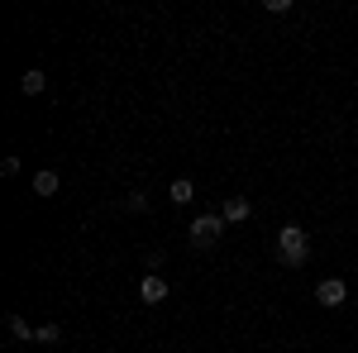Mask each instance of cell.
<instances>
[{
  "instance_id": "6",
  "label": "cell",
  "mask_w": 358,
  "mask_h": 353,
  "mask_svg": "<svg viewBox=\"0 0 358 353\" xmlns=\"http://www.w3.org/2000/svg\"><path fill=\"white\" fill-rule=\"evenodd\" d=\"M57 187H62V182H57V172H53V167L34 172V196H38V201H53V196H57Z\"/></svg>"
},
{
  "instance_id": "7",
  "label": "cell",
  "mask_w": 358,
  "mask_h": 353,
  "mask_svg": "<svg viewBox=\"0 0 358 353\" xmlns=\"http://www.w3.org/2000/svg\"><path fill=\"white\" fill-rule=\"evenodd\" d=\"M167 201H172V206H192V201H196V187L187 182V177H177V182L167 187Z\"/></svg>"
},
{
  "instance_id": "10",
  "label": "cell",
  "mask_w": 358,
  "mask_h": 353,
  "mask_svg": "<svg viewBox=\"0 0 358 353\" xmlns=\"http://www.w3.org/2000/svg\"><path fill=\"white\" fill-rule=\"evenodd\" d=\"M62 339V325H38V344H57Z\"/></svg>"
},
{
  "instance_id": "4",
  "label": "cell",
  "mask_w": 358,
  "mask_h": 353,
  "mask_svg": "<svg viewBox=\"0 0 358 353\" xmlns=\"http://www.w3.org/2000/svg\"><path fill=\"white\" fill-rule=\"evenodd\" d=\"M138 301H143V305H163V301H167V282L158 277V272H143V282H138Z\"/></svg>"
},
{
  "instance_id": "5",
  "label": "cell",
  "mask_w": 358,
  "mask_h": 353,
  "mask_svg": "<svg viewBox=\"0 0 358 353\" xmlns=\"http://www.w3.org/2000/svg\"><path fill=\"white\" fill-rule=\"evenodd\" d=\"M220 215H224V224H244V219L253 215V206H248V196H229L220 206Z\"/></svg>"
},
{
  "instance_id": "11",
  "label": "cell",
  "mask_w": 358,
  "mask_h": 353,
  "mask_svg": "<svg viewBox=\"0 0 358 353\" xmlns=\"http://www.w3.org/2000/svg\"><path fill=\"white\" fill-rule=\"evenodd\" d=\"M124 206H129V210H143V215H148V196H143V191H129V196H124Z\"/></svg>"
},
{
  "instance_id": "2",
  "label": "cell",
  "mask_w": 358,
  "mask_h": 353,
  "mask_svg": "<svg viewBox=\"0 0 358 353\" xmlns=\"http://www.w3.org/2000/svg\"><path fill=\"white\" fill-rule=\"evenodd\" d=\"M220 234H224V215H220V210H215V215H196L192 219V244L196 248L220 244Z\"/></svg>"
},
{
  "instance_id": "3",
  "label": "cell",
  "mask_w": 358,
  "mask_h": 353,
  "mask_svg": "<svg viewBox=\"0 0 358 353\" xmlns=\"http://www.w3.org/2000/svg\"><path fill=\"white\" fill-rule=\"evenodd\" d=\"M315 301H320V305H344V301H349V282H344V277H320V282H315Z\"/></svg>"
},
{
  "instance_id": "1",
  "label": "cell",
  "mask_w": 358,
  "mask_h": 353,
  "mask_svg": "<svg viewBox=\"0 0 358 353\" xmlns=\"http://www.w3.org/2000/svg\"><path fill=\"white\" fill-rule=\"evenodd\" d=\"M306 258H310V234L301 224H282L277 229V263L282 268H301Z\"/></svg>"
},
{
  "instance_id": "9",
  "label": "cell",
  "mask_w": 358,
  "mask_h": 353,
  "mask_svg": "<svg viewBox=\"0 0 358 353\" xmlns=\"http://www.w3.org/2000/svg\"><path fill=\"white\" fill-rule=\"evenodd\" d=\"M43 86H48V77H43V72H38V67H29L24 77H20V91H24V96H38V91H43Z\"/></svg>"
},
{
  "instance_id": "8",
  "label": "cell",
  "mask_w": 358,
  "mask_h": 353,
  "mask_svg": "<svg viewBox=\"0 0 358 353\" xmlns=\"http://www.w3.org/2000/svg\"><path fill=\"white\" fill-rule=\"evenodd\" d=\"M10 334H15L20 344H38V329L29 325V320H20V315H10Z\"/></svg>"
}]
</instances>
